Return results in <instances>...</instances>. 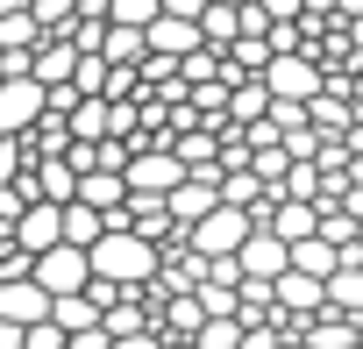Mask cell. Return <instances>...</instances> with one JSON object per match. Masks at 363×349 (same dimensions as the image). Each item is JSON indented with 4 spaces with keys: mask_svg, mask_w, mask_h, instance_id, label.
Here are the masks:
<instances>
[{
    "mask_svg": "<svg viewBox=\"0 0 363 349\" xmlns=\"http://www.w3.org/2000/svg\"><path fill=\"white\" fill-rule=\"evenodd\" d=\"M22 335H29V328H15V321H0V349H22Z\"/></svg>",
    "mask_w": 363,
    "mask_h": 349,
    "instance_id": "25",
    "label": "cell"
},
{
    "mask_svg": "<svg viewBox=\"0 0 363 349\" xmlns=\"http://www.w3.org/2000/svg\"><path fill=\"white\" fill-rule=\"evenodd\" d=\"M264 93H271V100H292V107H313V100H320V65L278 50V57L264 65Z\"/></svg>",
    "mask_w": 363,
    "mask_h": 349,
    "instance_id": "3",
    "label": "cell"
},
{
    "mask_svg": "<svg viewBox=\"0 0 363 349\" xmlns=\"http://www.w3.org/2000/svg\"><path fill=\"white\" fill-rule=\"evenodd\" d=\"M164 349H200V342H171V335H164Z\"/></svg>",
    "mask_w": 363,
    "mask_h": 349,
    "instance_id": "27",
    "label": "cell"
},
{
    "mask_svg": "<svg viewBox=\"0 0 363 349\" xmlns=\"http://www.w3.org/2000/svg\"><path fill=\"white\" fill-rule=\"evenodd\" d=\"M100 57H107V65H143V57H150V36H143V29H121V22H107V36H100Z\"/></svg>",
    "mask_w": 363,
    "mask_h": 349,
    "instance_id": "18",
    "label": "cell"
},
{
    "mask_svg": "<svg viewBox=\"0 0 363 349\" xmlns=\"http://www.w3.org/2000/svg\"><path fill=\"white\" fill-rule=\"evenodd\" d=\"M79 200L86 207H100L107 221L128 207V179H121V171H86V179H79Z\"/></svg>",
    "mask_w": 363,
    "mask_h": 349,
    "instance_id": "13",
    "label": "cell"
},
{
    "mask_svg": "<svg viewBox=\"0 0 363 349\" xmlns=\"http://www.w3.org/2000/svg\"><path fill=\"white\" fill-rule=\"evenodd\" d=\"M150 57H171V65H186L193 50H207V36H200V22H186V15H157L150 29Z\"/></svg>",
    "mask_w": 363,
    "mask_h": 349,
    "instance_id": "9",
    "label": "cell"
},
{
    "mask_svg": "<svg viewBox=\"0 0 363 349\" xmlns=\"http://www.w3.org/2000/svg\"><path fill=\"white\" fill-rule=\"evenodd\" d=\"M65 121H72V143H107V100H100V93H93V100H79Z\"/></svg>",
    "mask_w": 363,
    "mask_h": 349,
    "instance_id": "21",
    "label": "cell"
},
{
    "mask_svg": "<svg viewBox=\"0 0 363 349\" xmlns=\"http://www.w3.org/2000/svg\"><path fill=\"white\" fill-rule=\"evenodd\" d=\"M228 114H235V128H250V121H264L271 114V93H264V79H235V93H228Z\"/></svg>",
    "mask_w": 363,
    "mask_h": 349,
    "instance_id": "20",
    "label": "cell"
},
{
    "mask_svg": "<svg viewBox=\"0 0 363 349\" xmlns=\"http://www.w3.org/2000/svg\"><path fill=\"white\" fill-rule=\"evenodd\" d=\"M164 15V0H107V22H121V29H150Z\"/></svg>",
    "mask_w": 363,
    "mask_h": 349,
    "instance_id": "22",
    "label": "cell"
},
{
    "mask_svg": "<svg viewBox=\"0 0 363 349\" xmlns=\"http://www.w3.org/2000/svg\"><path fill=\"white\" fill-rule=\"evenodd\" d=\"M15 243H22L29 257L57 250V243H65V207H57V200H36V207H22V221H15Z\"/></svg>",
    "mask_w": 363,
    "mask_h": 349,
    "instance_id": "10",
    "label": "cell"
},
{
    "mask_svg": "<svg viewBox=\"0 0 363 349\" xmlns=\"http://www.w3.org/2000/svg\"><path fill=\"white\" fill-rule=\"evenodd\" d=\"M29 278H36L50 299H65V292H86V285H93V257H86V250H72V243H57V250H43V257H36V271H29Z\"/></svg>",
    "mask_w": 363,
    "mask_h": 349,
    "instance_id": "6",
    "label": "cell"
},
{
    "mask_svg": "<svg viewBox=\"0 0 363 349\" xmlns=\"http://www.w3.org/2000/svg\"><path fill=\"white\" fill-rule=\"evenodd\" d=\"M342 22H363V0H342Z\"/></svg>",
    "mask_w": 363,
    "mask_h": 349,
    "instance_id": "26",
    "label": "cell"
},
{
    "mask_svg": "<svg viewBox=\"0 0 363 349\" xmlns=\"http://www.w3.org/2000/svg\"><path fill=\"white\" fill-rule=\"evenodd\" d=\"M164 207H171L178 236H186L193 221H207V214L221 207V171H186V186H178V193H164Z\"/></svg>",
    "mask_w": 363,
    "mask_h": 349,
    "instance_id": "7",
    "label": "cell"
},
{
    "mask_svg": "<svg viewBox=\"0 0 363 349\" xmlns=\"http://www.w3.org/2000/svg\"><path fill=\"white\" fill-rule=\"evenodd\" d=\"M235 264H242V278H257V285H278V278L292 271V243H278L271 228H250V243L235 250Z\"/></svg>",
    "mask_w": 363,
    "mask_h": 349,
    "instance_id": "8",
    "label": "cell"
},
{
    "mask_svg": "<svg viewBox=\"0 0 363 349\" xmlns=\"http://www.w3.org/2000/svg\"><path fill=\"white\" fill-rule=\"evenodd\" d=\"M292 271H306V278H320V285H328V278L342 271V250H335L328 236H306V243H292Z\"/></svg>",
    "mask_w": 363,
    "mask_h": 349,
    "instance_id": "16",
    "label": "cell"
},
{
    "mask_svg": "<svg viewBox=\"0 0 363 349\" xmlns=\"http://www.w3.org/2000/svg\"><path fill=\"white\" fill-rule=\"evenodd\" d=\"M50 114V86L43 79H0V135H29Z\"/></svg>",
    "mask_w": 363,
    "mask_h": 349,
    "instance_id": "5",
    "label": "cell"
},
{
    "mask_svg": "<svg viewBox=\"0 0 363 349\" xmlns=\"http://www.w3.org/2000/svg\"><path fill=\"white\" fill-rule=\"evenodd\" d=\"M86 257H93V278H107V285H121V292H143V285L164 271V250L143 243L135 228H107Z\"/></svg>",
    "mask_w": 363,
    "mask_h": 349,
    "instance_id": "1",
    "label": "cell"
},
{
    "mask_svg": "<svg viewBox=\"0 0 363 349\" xmlns=\"http://www.w3.org/2000/svg\"><path fill=\"white\" fill-rule=\"evenodd\" d=\"M356 121H363V114H356Z\"/></svg>",
    "mask_w": 363,
    "mask_h": 349,
    "instance_id": "32",
    "label": "cell"
},
{
    "mask_svg": "<svg viewBox=\"0 0 363 349\" xmlns=\"http://www.w3.org/2000/svg\"><path fill=\"white\" fill-rule=\"evenodd\" d=\"M36 193L57 200V207L79 200V171H72V157H36Z\"/></svg>",
    "mask_w": 363,
    "mask_h": 349,
    "instance_id": "15",
    "label": "cell"
},
{
    "mask_svg": "<svg viewBox=\"0 0 363 349\" xmlns=\"http://www.w3.org/2000/svg\"><path fill=\"white\" fill-rule=\"evenodd\" d=\"M356 79H363V72H356Z\"/></svg>",
    "mask_w": 363,
    "mask_h": 349,
    "instance_id": "31",
    "label": "cell"
},
{
    "mask_svg": "<svg viewBox=\"0 0 363 349\" xmlns=\"http://www.w3.org/2000/svg\"><path fill=\"white\" fill-rule=\"evenodd\" d=\"M128 193H150V200H164V193H178L186 186V164H178V150L171 143H143L135 157H128Z\"/></svg>",
    "mask_w": 363,
    "mask_h": 349,
    "instance_id": "2",
    "label": "cell"
},
{
    "mask_svg": "<svg viewBox=\"0 0 363 349\" xmlns=\"http://www.w3.org/2000/svg\"><path fill=\"white\" fill-rule=\"evenodd\" d=\"M0 79H8V72H0Z\"/></svg>",
    "mask_w": 363,
    "mask_h": 349,
    "instance_id": "30",
    "label": "cell"
},
{
    "mask_svg": "<svg viewBox=\"0 0 363 349\" xmlns=\"http://www.w3.org/2000/svg\"><path fill=\"white\" fill-rule=\"evenodd\" d=\"M264 228H271V236H278V243H306V236H313V228H320V207H313V200H278V207H271V221H264Z\"/></svg>",
    "mask_w": 363,
    "mask_h": 349,
    "instance_id": "12",
    "label": "cell"
},
{
    "mask_svg": "<svg viewBox=\"0 0 363 349\" xmlns=\"http://www.w3.org/2000/svg\"><path fill=\"white\" fill-rule=\"evenodd\" d=\"M0 321H15V328L50 321V292H43L36 278H0Z\"/></svg>",
    "mask_w": 363,
    "mask_h": 349,
    "instance_id": "11",
    "label": "cell"
},
{
    "mask_svg": "<svg viewBox=\"0 0 363 349\" xmlns=\"http://www.w3.org/2000/svg\"><path fill=\"white\" fill-rule=\"evenodd\" d=\"M193 342H200V349H242V321H235V314H214Z\"/></svg>",
    "mask_w": 363,
    "mask_h": 349,
    "instance_id": "23",
    "label": "cell"
},
{
    "mask_svg": "<svg viewBox=\"0 0 363 349\" xmlns=\"http://www.w3.org/2000/svg\"><path fill=\"white\" fill-rule=\"evenodd\" d=\"M214 8H250V0H214Z\"/></svg>",
    "mask_w": 363,
    "mask_h": 349,
    "instance_id": "28",
    "label": "cell"
},
{
    "mask_svg": "<svg viewBox=\"0 0 363 349\" xmlns=\"http://www.w3.org/2000/svg\"><path fill=\"white\" fill-rule=\"evenodd\" d=\"M250 228H257V221H250L242 207H228V200H221L207 221H193V228H186V243H193L200 257H235V250L250 243Z\"/></svg>",
    "mask_w": 363,
    "mask_h": 349,
    "instance_id": "4",
    "label": "cell"
},
{
    "mask_svg": "<svg viewBox=\"0 0 363 349\" xmlns=\"http://www.w3.org/2000/svg\"><path fill=\"white\" fill-rule=\"evenodd\" d=\"M100 236H107V214L86 207V200H72V207H65V243H72V250H93Z\"/></svg>",
    "mask_w": 363,
    "mask_h": 349,
    "instance_id": "19",
    "label": "cell"
},
{
    "mask_svg": "<svg viewBox=\"0 0 363 349\" xmlns=\"http://www.w3.org/2000/svg\"><path fill=\"white\" fill-rule=\"evenodd\" d=\"M285 349H313V342H292V335H285Z\"/></svg>",
    "mask_w": 363,
    "mask_h": 349,
    "instance_id": "29",
    "label": "cell"
},
{
    "mask_svg": "<svg viewBox=\"0 0 363 349\" xmlns=\"http://www.w3.org/2000/svg\"><path fill=\"white\" fill-rule=\"evenodd\" d=\"M328 314H342V321H363V264H342V271L328 278Z\"/></svg>",
    "mask_w": 363,
    "mask_h": 349,
    "instance_id": "17",
    "label": "cell"
},
{
    "mask_svg": "<svg viewBox=\"0 0 363 349\" xmlns=\"http://www.w3.org/2000/svg\"><path fill=\"white\" fill-rule=\"evenodd\" d=\"M100 328H107V342H128V335H143V328H150V299H143V292H121V299L100 314Z\"/></svg>",
    "mask_w": 363,
    "mask_h": 349,
    "instance_id": "14",
    "label": "cell"
},
{
    "mask_svg": "<svg viewBox=\"0 0 363 349\" xmlns=\"http://www.w3.org/2000/svg\"><path fill=\"white\" fill-rule=\"evenodd\" d=\"M22 349H72V335H65L57 321H36V328L22 335Z\"/></svg>",
    "mask_w": 363,
    "mask_h": 349,
    "instance_id": "24",
    "label": "cell"
}]
</instances>
